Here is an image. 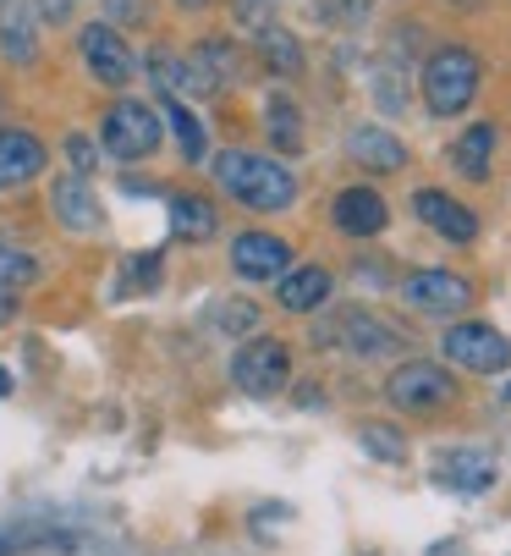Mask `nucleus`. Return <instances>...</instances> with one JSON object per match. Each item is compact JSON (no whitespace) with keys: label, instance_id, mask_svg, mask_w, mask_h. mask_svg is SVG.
Instances as JSON below:
<instances>
[{"label":"nucleus","instance_id":"1","mask_svg":"<svg viewBox=\"0 0 511 556\" xmlns=\"http://www.w3.org/2000/svg\"><path fill=\"white\" fill-rule=\"evenodd\" d=\"M215 182L237 199V204H247V210H259V215H276V210H286L292 199H297V177L276 161V154H253V149H220L215 154Z\"/></svg>","mask_w":511,"mask_h":556},{"label":"nucleus","instance_id":"2","mask_svg":"<svg viewBox=\"0 0 511 556\" xmlns=\"http://www.w3.org/2000/svg\"><path fill=\"white\" fill-rule=\"evenodd\" d=\"M478 84H484V66H478V55L462 50V45H440L430 61H423V72H418L423 105H430V116H440V122L462 116V111L478 100Z\"/></svg>","mask_w":511,"mask_h":556},{"label":"nucleus","instance_id":"3","mask_svg":"<svg viewBox=\"0 0 511 556\" xmlns=\"http://www.w3.org/2000/svg\"><path fill=\"white\" fill-rule=\"evenodd\" d=\"M385 396H391V408L401 414H440L457 403V380L446 364H430V358H407L391 369L385 380Z\"/></svg>","mask_w":511,"mask_h":556},{"label":"nucleus","instance_id":"4","mask_svg":"<svg viewBox=\"0 0 511 556\" xmlns=\"http://www.w3.org/2000/svg\"><path fill=\"white\" fill-rule=\"evenodd\" d=\"M231 380L242 396H259V403L265 396H281L292 386V348L281 337H265V331L247 337L231 358Z\"/></svg>","mask_w":511,"mask_h":556},{"label":"nucleus","instance_id":"5","mask_svg":"<svg viewBox=\"0 0 511 556\" xmlns=\"http://www.w3.org/2000/svg\"><path fill=\"white\" fill-rule=\"evenodd\" d=\"M319 342H330L347 358H391V353L407 348V337L391 320H380L374 308H341L330 326H319Z\"/></svg>","mask_w":511,"mask_h":556},{"label":"nucleus","instance_id":"6","mask_svg":"<svg viewBox=\"0 0 511 556\" xmlns=\"http://www.w3.org/2000/svg\"><path fill=\"white\" fill-rule=\"evenodd\" d=\"M159 138H165V127L143 100H116L105 111V122H100V143L116 154V161H149V154L159 149Z\"/></svg>","mask_w":511,"mask_h":556},{"label":"nucleus","instance_id":"7","mask_svg":"<svg viewBox=\"0 0 511 556\" xmlns=\"http://www.w3.org/2000/svg\"><path fill=\"white\" fill-rule=\"evenodd\" d=\"M440 353H446L457 369H468V375H500V369L511 364V342H506L495 326H484V320H457V326L440 337Z\"/></svg>","mask_w":511,"mask_h":556},{"label":"nucleus","instance_id":"8","mask_svg":"<svg viewBox=\"0 0 511 556\" xmlns=\"http://www.w3.org/2000/svg\"><path fill=\"white\" fill-rule=\"evenodd\" d=\"M401 303L412 314H430V320H451V314L473 308V281L457 270H412L401 281Z\"/></svg>","mask_w":511,"mask_h":556},{"label":"nucleus","instance_id":"9","mask_svg":"<svg viewBox=\"0 0 511 556\" xmlns=\"http://www.w3.org/2000/svg\"><path fill=\"white\" fill-rule=\"evenodd\" d=\"M77 50H82V61H89L94 84H105V89H127V84H132L138 55H132V45H127L111 23H89V28L77 34Z\"/></svg>","mask_w":511,"mask_h":556},{"label":"nucleus","instance_id":"10","mask_svg":"<svg viewBox=\"0 0 511 556\" xmlns=\"http://www.w3.org/2000/svg\"><path fill=\"white\" fill-rule=\"evenodd\" d=\"M231 270L253 287L281 281L292 270V243L276 231H242V237H231Z\"/></svg>","mask_w":511,"mask_h":556},{"label":"nucleus","instance_id":"11","mask_svg":"<svg viewBox=\"0 0 511 556\" xmlns=\"http://www.w3.org/2000/svg\"><path fill=\"white\" fill-rule=\"evenodd\" d=\"M430 473H435V485H440V491H457V496H484V491H495V480H500L495 457H489V452H478V446L435 452Z\"/></svg>","mask_w":511,"mask_h":556},{"label":"nucleus","instance_id":"12","mask_svg":"<svg viewBox=\"0 0 511 556\" xmlns=\"http://www.w3.org/2000/svg\"><path fill=\"white\" fill-rule=\"evenodd\" d=\"M412 210H418V220L430 226L435 237H446V243H473V237H478V215L462 199H451L446 188H418Z\"/></svg>","mask_w":511,"mask_h":556},{"label":"nucleus","instance_id":"13","mask_svg":"<svg viewBox=\"0 0 511 556\" xmlns=\"http://www.w3.org/2000/svg\"><path fill=\"white\" fill-rule=\"evenodd\" d=\"M330 220L341 237H380L391 226V204L374 188H341L330 204Z\"/></svg>","mask_w":511,"mask_h":556},{"label":"nucleus","instance_id":"14","mask_svg":"<svg viewBox=\"0 0 511 556\" xmlns=\"http://www.w3.org/2000/svg\"><path fill=\"white\" fill-rule=\"evenodd\" d=\"M50 210H55V220H61L66 231H77V237L105 226V210H100L89 177H55V188H50Z\"/></svg>","mask_w":511,"mask_h":556},{"label":"nucleus","instance_id":"15","mask_svg":"<svg viewBox=\"0 0 511 556\" xmlns=\"http://www.w3.org/2000/svg\"><path fill=\"white\" fill-rule=\"evenodd\" d=\"M347 161L363 166V172H401V166H407V143H401L391 127L363 122V127L347 132Z\"/></svg>","mask_w":511,"mask_h":556},{"label":"nucleus","instance_id":"16","mask_svg":"<svg viewBox=\"0 0 511 556\" xmlns=\"http://www.w3.org/2000/svg\"><path fill=\"white\" fill-rule=\"evenodd\" d=\"M44 172V143L34 132L17 127H0V193H12L23 182H34Z\"/></svg>","mask_w":511,"mask_h":556},{"label":"nucleus","instance_id":"17","mask_svg":"<svg viewBox=\"0 0 511 556\" xmlns=\"http://www.w3.org/2000/svg\"><path fill=\"white\" fill-rule=\"evenodd\" d=\"M330 292H335V276L324 265H292L281 276V287H276V303L286 314H314V308L330 303Z\"/></svg>","mask_w":511,"mask_h":556},{"label":"nucleus","instance_id":"18","mask_svg":"<svg viewBox=\"0 0 511 556\" xmlns=\"http://www.w3.org/2000/svg\"><path fill=\"white\" fill-rule=\"evenodd\" d=\"M165 215H170V237H177V243H209V237L220 231L215 204L199 199V193H170L165 199Z\"/></svg>","mask_w":511,"mask_h":556},{"label":"nucleus","instance_id":"19","mask_svg":"<svg viewBox=\"0 0 511 556\" xmlns=\"http://www.w3.org/2000/svg\"><path fill=\"white\" fill-rule=\"evenodd\" d=\"M188 66L199 72L204 94H215V89H226V84H237V77H242V55H237L231 39H204V45L188 55Z\"/></svg>","mask_w":511,"mask_h":556},{"label":"nucleus","instance_id":"20","mask_svg":"<svg viewBox=\"0 0 511 556\" xmlns=\"http://www.w3.org/2000/svg\"><path fill=\"white\" fill-rule=\"evenodd\" d=\"M451 166L468 177V182H484L489 166H495V122H473L457 143H451Z\"/></svg>","mask_w":511,"mask_h":556},{"label":"nucleus","instance_id":"21","mask_svg":"<svg viewBox=\"0 0 511 556\" xmlns=\"http://www.w3.org/2000/svg\"><path fill=\"white\" fill-rule=\"evenodd\" d=\"M265 127H270V143H276L281 154H303V143H308V138H303V111H297V100H292V94H281V89H276V94L265 100Z\"/></svg>","mask_w":511,"mask_h":556},{"label":"nucleus","instance_id":"22","mask_svg":"<svg viewBox=\"0 0 511 556\" xmlns=\"http://www.w3.org/2000/svg\"><path fill=\"white\" fill-rule=\"evenodd\" d=\"M149 77H154V89L165 100H182V94H204L199 84V72L182 61V55H170V50H149Z\"/></svg>","mask_w":511,"mask_h":556},{"label":"nucleus","instance_id":"23","mask_svg":"<svg viewBox=\"0 0 511 556\" xmlns=\"http://www.w3.org/2000/svg\"><path fill=\"white\" fill-rule=\"evenodd\" d=\"M259 61H265L276 77H297V72H303V39L276 23V28L259 34Z\"/></svg>","mask_w":511,"mask_h":556},{"label":"nucleus","instance_id":"24","mask_svg":"<svg viewBox=\"0 0 511 556\" xmlns=\"http://www.w3.org/2000/svg\"><path fill=\"white\" fill-rule=\"evenodd\" d=\"M209 326L220 331V337H259V303H247V298H215V308H209Z\"/></svg>","mask_w":511,"mask_h":556},{"label":"nucleus","instance_id":"25","mask_svg":"<svg viewBox=\"0 0 511 556\" xmlns=\"http://www.w3.org/2000/svg\"><path fill=\"white\" fill-rule=\"evenodd\" d=\"M0 50L12 61H34L39 45H34V7H7L0 12Z\"/></svg>","mask_w":511,"mask_h":556},{"label":"nucleus","instance_id":"26","mask_svg":"<svg viewBox=\"0 0 511 556\" xmlns=\"http://www.w3.org/2000/svg\"><path fill=\"white\" fill-rule=\"evenodd\" d=\"M165 122H170V132H177V143H182V154L188 161H204V122L182 105V100H165Z\"/></svg>","mask_w":511,"mask_h":556},{"label":"nucleus","instance_id":"27","mask_svg":"<svg viewBox=\"0 0 511 556\" xmlns=\"http://www.w3.org/2000/svg\"><path fill=\"white\" fill-rule=\"evenodd\" d=\"M374 12V0H314V17L335 34H347V28H363Z\"/></svg>","mask_w":511,"mask_h":556},{"label":"nucleus","instance_id":"28","mask_svg":"<svg viewBox=\"0 0 511 556\" xmlns=\"http://www.w3.org/2000/svg\"><path fill=\"white\" fill-rule=\"evenodd\" d=\"M39 281V260L12 249V243H0V292H23Z\"/></svg>","mask_w":511,"mask_h":556},{"label":"nucleus","instance_id":"29","mask_svg":"<svg viewBox=\"0 0 511 556\" xmlns=\"http://www.w3.org/2000/svg\"><path fill=\"white\" fill-rule=\"evenodd\" d=\"M374 105H380V111H391V116H401V111H407V72H401L396 61L374 66Z\"/></svg>","mask_w":511,"mask_h":556},{"label":"nucleus","instance_id":"30","mask_svg":"<svg viewBox=\"0 0 511 556\" xmlns=\"http://www.w3.org/2000/svg\"><path fill=\"white\" fill-rule=\"evenodd\" d=\"M358 446H363L369 457H380V463H401V457H407V441H401V430H391V425H358Z\"/></svg>","mask_w":511,"mask_h":556},{"label":"nucleus","instance_id":"31","mask_svg":"<svg viewBox=\"0 0 511 556\" xmlns=\"http://www.w3.org/2000/svg\"><path fill=\"white\" fill-rule=\"evenodd\" d=\"M237 23L253 28V34L276 28V0H237Z\"/></svg>","mask_w":511,"mask_h":556},{"label":"nucleus","instance_id":"32","mask_svg":"<svg viewBox=\"0 0 511 556\" xmlns=\"http://www.w3.org/2000/svg\"><path fill=\"white\" fill-rule=\"evenodd\" d=\"M66 154H72V177H89V172H94V161H100V149H94L89 138H82V132H72V138H66Z\"/></svg>","mask_w":511,"mask_h":556},{"label":"nucleus","instance_id":"33","mask_svg":"<svg viewBox=\"0 0 511 556\" xmlns=\"http://www.w3.org/2000/svg\"><path fill=\"white\" fill-rule=\"evenodd\" d=\"M143 0H105V23L111 28H127V23H143Z\"/></svg>","mask_w":511,"mask_h":556},{"label":"nucleus","instance_id":"34","mask_svg":"<svg viewBox=\"0 0 511 556\" xmlns=\"http://www.w3.org/2000/svg\"><path fill=\"white\" fill-rule=\"evenodd\" d=\"M28 7H34V17H44V23H66L82 0H28Z\"/></svg>","mask_w":511,"mask_h":556},{"label":"nucleus","instance_id":"35","mask_svg":"<svg viewBox=\"0 0 511 556\" xmlns=\"http://www.w3.org/2000/svg\"><path fill=\"white\" fill-rule=\"evenodd\" d=\"M17 320V292H0V326Z\"/></svg>","mask_w":511,"mask_h":556},{"label":"nucleus","instance_id":"36","mask_svg":"<svg viewBox=\"0 0 511 556\" xmlns=\"http://www.w3.org/2000/svg\"><path fill=\"white\" fill-rule=\"evenodd\" d=\"M34 540H23V534H0V556H12V551H28Z\"/></svg>","mask_w":511,"mask_h":556},{"label":"nucleus","instance_id":"37","mask_svg":"<svg viewBox=\"0 0 511 556\" xmlns=\"http://www.w3.org/2000/svg\"><path fill=\"white\" fill-rule=\"evenodd\" d=\"M446 7H457V12H478V0H446Z\"/></svg>","mask_w":511,"mask_h":556},{"label":"nucleus","instance_id":"38","mask_svg":"<svg viewBox=\"0 0 511 556\" xmlns=\"http://www.w3.org/2000/svg\"><path fill=\"white\" fill-rule=\"evenodd\" d=\"M0 396H12V369H0Z\"/></svg>","mask_w":511,"mask_h":556},{"label":"nucleus","instance_id":"39","mask_svg":"<svg viewBox=\"0 0 511 556\" xmlns=\"http://www.w3.org/2000/svg\"><path fill=\"white\" fill-rule=\"evenodd\" d=\"M182 7H188V12H199V7H209V0H182Z\"/></svg>","mask_w":511,"mask_h":556},{"label":"nucleus","instance_id":"40","mask_svg":"<svg viewBox=\"0 0 511 556\" xmlns=\"http://www.w3.org/2000/svg\"><path fill=\"white\" fill-rule=\"evenodd\" d=\"M506 403H511V386H506Z\"/></svg>","mask_w":511,"mask_h":556}]
</instances>
